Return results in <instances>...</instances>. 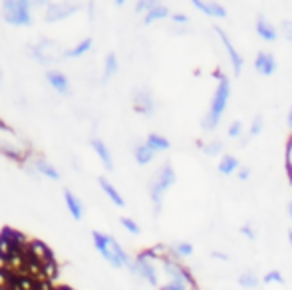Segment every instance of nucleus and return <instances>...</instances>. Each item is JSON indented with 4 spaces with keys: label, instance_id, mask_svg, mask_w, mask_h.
Returning a JSON list of instances; mask_svg holds the SVG:
<instances>
[{
    "label": "nucleus",
    "instance_id": "44",
    "mask_svg": "<svg viewBox=\"0 0 292 290\" xmlns=\"http://www.w3.org/2000/svg\"><path fill=\"white\" fill-rule=\"evenodd\" d=\"M0 290H8V288H6V286H0Z\"/></svg>",
    "mask_w": 292,
    "mask_h": 290
},
{
    "label": "nucleus",
    "instance_id": "34",
    "mask_svg": "<svg viewBox=\"0 0 292 290\" xmlns=\"http://www.w3.org/2000/svg\"><path fill=\"white\" fill-rule=\"evenodd\" d=\"M280 30H282V34H284V38H286L288 42H292V22H288V20H284V22L280 24Z\"/></svg>",
    "mask_w": 292,
    "mask_h": 290
},
{
    "label": "nucleus",
    "instance_id": "3",
    "mask_svg": "<svg viewBox=\"0 0 292 290\" xmlns=\"http://www.w3.org/2000/svg\"><path fill=\"white\" fill-rule=\"evenodd\" d=\"M30 4L28 2H18V0H8L4 2V20L14 26H30L32 16H30Z\"/></svg>",
    "mask_w": 292,
    "mask_h": 290
},
{
    "label": "nucleus",
    "instance_id": "5",
    "mask_svg": "<svg viewBox=\"0 0 292 290\" xmlns=\"http://www.w3.org/2000/svg\"><path fill=\"white\" fill-rule=\"evenodd\" d=\"M129 270L133 272V274H137V276H141V278H145L151 286H157L159 284V278H157V270H155V266H153V262L149 260V258H145L141 252L135 256V260L131 262V266H129Z\"/></svg>",
    "mask_w": 292,
    "mask_h": 290
},
{
    "label": "nucleus",
    "instance_id": "38",
    "mask_svg": "<svg viewBox=\"0 0 292 290\" xmlns=\"http://www.w3.org/2000/svg\"><path fill=\"white\" fill-rule=\"evenodd\" d=\"M240 232H242L248 240H254V238H256V232L250 228V224H242V226H240Z\"/></svg>",
    "mask_w": 292,
    "mask_h": 290
},
{
    "label": "nucleus",
    "instance_id": "9",
    "mask_svg": "<svg viewBox=\"0 0 292 290\" xmlns=\"http://www.w3.org/2000/svg\"><path fill=\"white\" fill-rule=\"evenodd\" d=\"M193 8L201 10L203 14L211 16V18H226V8L222 4H217V2H203V0H193L191 2Z\"/></svg>",
    "mask_w": 292,
    "mask_h": 290
},
{
    "label": "nucleus",
    "instance_id": "37",
    "mask_svg": "<svg viewBox=\"0 0 292 290\" xmlns=\"http://www.w3.org/2000/svg\"><path fill=\"white\" fill-rule=\"evenodd\" d=\"M236 177H238L240 181H248V179H250V167H238Z\"/></svg>",
    "mask_w": 292,
    "mask_h": 290
},
{
    "label": "nucleus",
    "instance_id": "24",
    "mask_svg": "<svg viewBox=\"0 0 292 290\" xmlns=\"http://www.w3.org/2000/svg\"><path fill=\"white\" fill-rule=\"evenodd\" d=\"M91 44H93V40H91V38H85V40H81L75 48L66 50V52H64V58H75V56H81V54H85L87 50H91Z\"/></svg>",
    "mask_w": 292,
    "mask_h": 290
},
{
    "label": "nucleus",
    "instance_id": "42",
    "mask_svg": "<svg viewBox=\"0 0 292 290\" xmlns=\"http://www.w3.org/2000/svg\"><path fill=\"white\" fill-rule=\"evenodd\" d=\"M56 290H73V288H70V286H66V284H60V286H56Z\"/></svg>",
    "mask_w": 292,
    "mask_h": 290
},
{
    "label": "nucleus",
    "instance_id": "18",
    "mask_svg": "<svg viewBox=\"0 0 292 290\" xmlns=\"http://www.w3.org/2000/svg\"><path fill=\"white\" fill-rule=\"evenodd\" d=\"M133 157H135V161H137L139 165H147V163L153 161L155 151H153L147 143H139V145H135V149H133Z\"/></svg>",
    "mask_w": 292,
    "mask_h": 290
},
{
    "label": "nucleus",
    "instance_id": "40",
    "mask_svg": "<svg viewBox=\"0 0 292 290\" xmlns=\"http://www.w3.org/2000/svg\"><path fill=\"white\" fill-rule=\"evenodd\" d=\"M286 211H288V217H290V220H292V201H288V205H286Z\"/></svg>",
    "mask_w": 292,
    "mask_h": 290
},
{
    "label": "nucleus",
    "instance_id": "19",
    "mask_svg": "<svg viewBox=\"0 0 292 290\" xmlns=\"http://www.w3.org/2000/svg\"><path fill=\"white\" fill-rule=\"evenodd\" d=\"M28 246L46 262V260H54V252H52V248L46 244V242H42V240H38V238H32L30 242H28Z\"/></svg>",
    "mask_w": 292,
    "mask_h": 290
},
{
    "label": "nucleus",
    "instance_id": "33",
    "mask_svg": "<svg viewBox=\"0 0 292 290\" xmlns=\"http://www.w3.org/2000/svg\"><path fill=\"white\" fill-rule=\"evenodd\" d=\"M161 290H189V286L183 284V282H179V280H169L167 284L161 286Z\"/></svg>",
    "mask_w": 292,
    "mask_h": 290
},
{
    "label": "nucleus",
    "instance_id": "15",
    "mask_svg": "<svg viewBox=\"0 0 292 290\" xmlns=\"http://www.w3.org/2000/svg\"><path fill=\"white\" fill-rule=\"evenodd\" d=\"M238 167H240L238 159L234 155H230V153H224L220 157V161H219V173L220 175H232V173L238 171Z\"/></svg>",
    "mask_w": 292,
    "mask_h": 290
},
{
    "label": "nucleus",
    "instance_id": "1",
    "mask_svg": "<svg viewBox=\"0 0 292 290\" xmlns=\"http://www.w3.org/2000/svg\"><path fill=\"white\" fill-rule=\"evenodd\" d=\"M228 99H230V79L228 75H222L219 79V85L213 93V99H211V105H209V111L205 113L203 117V129L205 131H213L217 129V125L220 123V117L228 105Z\"/></svg>",
    "mask_w": 292,
    "mask_h": 290
},
{
    "label": "nucleus",
    "instance_id": "36",
    "mask_svg": "<svg viewBox=\"0 0 292 290\" xmlns=\"http://www.w3.org/2000/svg\"><path fill=\"white\" fill-rule=\"evenodd\" d=\"M153 6H155L153 2H145V0H143V2H137V4H135V12H145V14H147Z\"/></svg>",
    "mask_w": 292,
    "mask_h": 290
},
{
    "label": "nucleus",
    "instance_id": "20",
    "mask_svg": "<svg viewBox=\"0 0 292 290\" xmlns=\"http://www.w3.org/2000/svg\"><path fill=\"white\" fill-rule=\"evenodd\" d=\"M167 16H171V12H169V8L167 6H163V4H155L147 14H145V24L149 26V24H153V22H157V20H163V18H167Z\"/></svg>",
    "mask_w": 292,
    "mask_h": 290
},
{
    "label": "nucleus",
    "instance_id": "22",
    "mask_svg": "<svg viewBox=\"0 0 292 290\" xmlns=\"http://www.w3.org/2000/svg\"><path fill=\"white\" fill-rule=\"evenodd\" d=\"M58 276H60V264H58V260L56 258L54 260H46L42 264V276L40 278H48V280L56 282Z\"/></svg>",
    "mask_w": 292,
    "mask_h": 290
},
{
    "label": "nucleus",
    "instance_id": "14",
    "mask_svg": "<svg viewBox=\"0 0 292 290\" xmlns=\"http://www.w3.org/2000/svg\"><path fill=\"white\" fill-rule=\"evenodd\" d=\"M64 201H66V207H68L70 215H72L75 220H79L81 215H83V207H81L79 199H77L70 189H64Z\"/></svg>",
    "mask_w": 292,
    "mask_h": 290
},
{
    "label": "nucleus",
    "instance_id": "12",
    "mask_svg": "<svg viewBox=\"0 0 292 290\" xmlns=\"http://www.w3.org/2000/svg\"><path fill=\"white\" fill-rule=\"evenodd\" d=\"M256 34L264 40V42H274L276 38H278V30L274 28V24L272 22H268L264 16H258L256 18Z\"/></svg>",
    "mask_w": 292,
    "mask_h": 290
},
{
    "label": "nucleus",
    "instance_id": "26",
    "mask_svg": "<svg viewBox=\"0 0 292 290\" xmlns=\"http://www.w3.org/2000/svg\"><path fill=\"white\" fill-rule=\"evenodd\" d=\"M119 64H117V56L115 54H107L105 58V72H103V81H107L115 72H117Z\"/></svg>",
    "mask_w": 292,
    "mask_h": 290
},
{
    "label": "nucleus",
    "instance_id": "2",
    "mask_svg": "<svg viewBox=\"0 0 292 290\" xmlns=\"http://www.w3.org/2000/svg\"><path fill=\"white\" fill-rule=\"evenodd\" d=\"M175 181H177V175H175V171H173V167H171L169 163H165V165L159 169L157 177L151 181V185H149V195H151V201H153L155 217H159V213H161L165 191L171 189V187L175 185Z\"/></svg>",
    "mask_w": 292,
    "mask_h": 290
},
{
    "label": "nucleus",
    "instance_id": "35",
    "mask_svg": "<svg viewBox=\"0 0 292 290\" xmlns=\"http://www.w3.org/2000/svg\"><path fill=\"white\" fill-rule=\"evenodd\" d=\"M171 20H173L175 24H187V22H189V16L183 14V12H173V14H171Z\"/></svg>",
    "mask_w": 292,
    "mask_h": 290
},
{
    "label": "nucleus",
    "instance_id": "11",
    "mask_svg": "<svg viewBox=\"0 0 292 290\" xmlns=\"http://www.w3.org/2000/svg\"><path fill=\"white\" fill-rule=\"evenodd\" d=\"M46 79H48V83H50L56 91H60L62 95H68V93H70V81H68V77H66L62 72L50 70V72H46Z\"/></svg>",
    "mask_w": 292,
    "mask_h": 290
},
{
    "label": "nucleus",
    "instance_id": "7",
    "mask_svg": "<svg viewBox=\"0 0 292 290\" xmlns=\"http://www.w3.org/2000/svg\"><path fill=\"white\" fill-rule=\"evenodd\" d=\"M278 64H276V58L274 54L270 52H258L256 58H254V70L260 73V75H272L276 72Z\"/></svg>",
    "mask_w": 292,
    "mask_h": 290
},
{
    "label": "nucleus",
    "instance_id": "21",
    "mask_svg": "<svg viewBox=\"0 0 292 290\" xmlns=\"http://www.w3.org/2000/svg\"><path fill=\"white\" fill-rule=\"evenodd\" d=\"M145 143H147L155 153H157V151H167V149L171 147L169 139H165V137L159 135V133H149L147 139H145Z\"/></svg>",
    "mask_w": 292,
    "mask_h": 290
},
{
    "label": "nucleus",
    "instance_id": "4",
    "mask_svg": "<svg viewBox=\"0 0 292 290\" xmlns=\"http://www.w3.org/2000/svg\"><path fill=\"white\" fill-rule=\"evenodd\" d=\"M163 270L169 274L171 280H179V282L187 284L189 290H199V284H197L193 272H191L183 262H179V260H175V258H165V260H163Z\"/></svg>",
    "mask_w": 292,
    "mask_h": 290
},
{
    "label": "nucleus",
    "instance_id": "25",
    "mask_svg": "<svg viewBox=\"0 0 292 290\" xmlns=\"http://www.w3.org/2000/svg\"><path fill=\"white\" fill-rule=\"evenodd\" d=\"M236 282H238V286H242V288H256V286L260 284V278H258L256 274H252V272H242V274L236 278Z\"/></svg>",
    "mask_w": 292,
    "mask_h": 290
},
{
    "label": "nucleus",
    "instance_id": "39",
    "mask_svg": "<svg viewBox=\"0 0 292 290\" xmlns=\"http://www.w3.org/2000/svg\"><path fill=\"white\" fill-rule=\"evenodd\" d=\"M211 256H213V258H219V260H228V254H224V252H217V250L211 252Z\"/></svg>",
    "mask_w": 292,
    "mask_h": 290
},
{
    "label": "nucleus",
    "instance_id": "28",
    "mask_svg": "<svg viewBox=\"0 0 292 290\" xmlns=\"http://www.w3.org/2000/svg\"><path fill=\"white\" fill-rule=\"evenodd\" d=\"M220 151H222V141H219V139H213L207 145H203V153L209 157H217V155H220Z\"/></svg>",
    "mask_w": 292,
    "mask_h": 290
},
{
    "label": "nucleus",
    "instance_id": "41",
    "mask_svg": "<svg viewBox=\"0 0 292 290\" xmlns=\"http://www.w3.org/2000/svg\"><path fill=\"white\" fill-rule=\"evenodd\" d=\"M288 127L292 131V105H290V111H288Z\"/></svg>",
    "mask_w": 292,
    "mask_h": 290
},
{
    "label": "nucleus",
    "instance_id": "27",
    "mask_svg": "<svg viewBox=\"0 0 292 290\" xmlns=\"http://www.w3.org/2000/svg\"><path fill=\"white\" fill-rule=\"evenodd\" d=\"M262 127H264V119H262V115H254L252 121H250V127H248V139L258 137L260 131H262Z\"/></svg>",
    "mask_w": 292,
    "mask_h": 290
},
{
    "label": "nucleus",
    "instance_id": "13",
    "mask_svg": "<svg viewBox=\"0 0 292 290\" xmlns=\"http://www.w3.org/2000/svg\"><path fill=\"white\" fill-rule=\"evenodd\" d=\"M89 145H91V149L97 153V157H99V161L103 163V167H105L107 171H113V159H111V153H109L107 145H105L101 139H97V137H93V139L89 141Z\"/></svg>",
    "mask_w": 292,
    "mask_h": 290
},
{
    "label": "nucleus",
    "instance_id": "29",
    "mask_svg": "<svg viewBox=\"0 0 292 290\" xmlns=\"http://www.w3.org/2000/svg\"><path fill=\"white\" fill-rule=\"evenodd\" d=\"M262 282H264V284H270V282L284 284V278H282V272H280V270H268V272L262 276Z\"/></svg>",
    "mask_w": 292,
    "mask_h": 290
},
{
    "label": "nucleus",
    "instance_id": "45",
    "mask_svg": "<svg viewBox=\"0 0 292 290\" xmlns=\"http://www.w3.org/2000/svg\"><path fill=\"white\" fill-rule=\"evenodd\" d=\"M0 83H2V70H0Z\"/></svg>",
    "mask_w": 292,
    "mask_h": 290
},
{
    "label": "nucleus",
    "instance_id": "23",
    "mask_svg": "<svg viewBox=\"0 0 292 290\" xmlns=\"http://www.w3.org/2000/svg\"><path fill=\"white\" fill-rule=\"evenodd\" d=\"M36 171H38V173H42V175H44V177H48V179L60 181V171H58L54 165H50L48 161H44V159H38V161H36Z\"/></svg>",
    "mask_w": 292,
    "mask_h": 290
},
{
    "label": "nucleus",
    "instance_id": "32",
    "mask_svg": "<svg viewBox=\"0 0 292 290\" xmlns=\"http://www.w3.org/2000/svg\"><path fill=\"white\" fill-rule=\"evenodd\" d=\"M228 137H232V139H238L240 135H242V121H238V119H234L230 125H228Z\"/></svg>",
    "mask_w": 292,
    "mask_h": 290
},
{
    "label": "nucleus",
    "instance_id": "8",
    "mask_svg": "<svg viewBox=\"0 0 292 290\" xmlns=\"http://www.w3.org/2000/svg\"><path fill=\"white\" fill-rule=\"evenodd\" d=\"M133 107H135L137 113L151 115L155 111V101H153V97H151V93L147 89H139L133 95Z\"/></svg>",
    "mask_w": 292,
    "mask_h": 290
},
{
    "label": "nucleus",
    "instance_id": "17",
    "mask_svg": "<svg viewBox=\"0 0 292 290\" xmlns=\"http://www.w3.org/2000/svg\"><path fill=\"white\" fill-rule=\"evenodd\" d=\"M193 252H195V246L191 242H175L173 246H169V258H175V260L187 258Z\"/></svg>",
    "mask_w": 292,
    "mask_h": 290
},
{
    "label": "nucleus",
    "instance_id": "43",
    "mask_svg": "<svg viewBox=\"0 0 292 290\" xmlns=\"http://www.w3.org/2000/svg\"><path fill=\"white\" fill-rule=\"evenodd\" d=\"M288 242H290V246H292V228L288 230Z\"/></svg>",
    "mask_w": 292,
    "mask_h": 290
},
{
    "label": "nucleus",
    "instance_id": "31",
    "mask_svg": "<svg viewBox=\"0 0 292 290\" xmlns=\"http://www.w3.org/2000/svg\"><path fill=\"white\" fill-rule=\"evenodd\" d=\"M8 260H10V242L0 236V262L8 264Z\"/></svg>",
    "mask_w": 292,
    "mask_h": 290
},
{
    "label": "nucleus",
    "instance_id": "10",
    "mask_svg": "<svg viewBox=\"0 0 292 290\" xmlns=\"http://www.w3.org/2000/svg\"><path fill=\"white\" fill-rule=\"evenodd\" d=\"M73 12H77V4H68V6H58V4H52L48 10H46V20L48 22H56V20H64L68 16H72Z\"/></svg>",
    "mask_w": 292,
    "mask_h": 290
},
{
    "label": "nucleus",
    "instance_id": "16",
    "mask_svg": "<svg viewBox=\"0 0 292 290\" xmlns=\"http://www.w3.org/2000/svg\"><path fill=\"white\" fill-rule=\"evenodd\" d=\"M97 183H99V187L103 189V193L111 199V203H113V205H117V207H125V201L121 199L119 191H117V189H115V187H113V185H111L105 177H99V179H97Z\"/></svg>",
    "mask_w": 292,
    "mask_h": 290
},
{
    "label": "nucleus",
    "instance_id": "6",
    "mask_svg": "<svg viewBox=\"0 0 292 290\" xmlns=\"http://www.w3.org/2000/svg\"><path fill=\"white\" fill-rule=\"evenodd\" d=\"M215 32L219 34V38H220V42H222V46H224V50L228 54V60H230V66H232V73L240 75V72H242V56L238 54V50L234 48V44L230 42V38L226 36V32L220 26H215Z\"/></svg>",
    "mask_w": 292,
    "mask_h": 290
},
{
    "label": "nucleus",
    "instance_id": "30",
    "mask_svg": "<svg viewBox=\"0 0 292 290\" xmlns=\"http://www.w3.org/2000/svg\"><path fill=\"white\" fill-rule=\"evenodd\" d=\"M119 222L123 224V228L125 230H129L131 234H139V224L133 220V218H129V217H121L119 218Z\"/></svg>",
    "mask_w": 292,
    "mask_h": 290
}]
</instances>
